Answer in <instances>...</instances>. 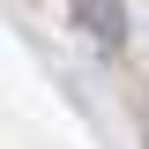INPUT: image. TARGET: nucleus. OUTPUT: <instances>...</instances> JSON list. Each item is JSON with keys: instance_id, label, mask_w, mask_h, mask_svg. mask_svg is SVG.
I'll list each match as a JSON object with an SVG mask.
<instances>
[{"instance_id": "1", "label": "nucleus", "mask_w": 149, "mask_h": 149, "mask_svg": "<svg viewBox=\"0 0 149 149\" xmlns=\"http://www.w3.org/2000/svg\"><path fill=\"white\" fill-rule=\"evenodd\" d=\"M74 22L97 37V45H127V0H74Z\"/></svg>"}]
</instances>
